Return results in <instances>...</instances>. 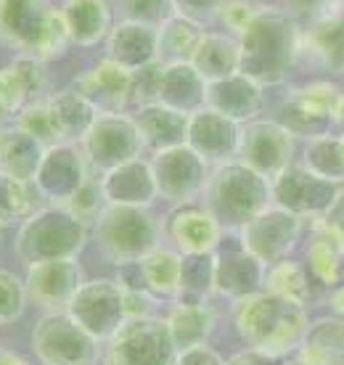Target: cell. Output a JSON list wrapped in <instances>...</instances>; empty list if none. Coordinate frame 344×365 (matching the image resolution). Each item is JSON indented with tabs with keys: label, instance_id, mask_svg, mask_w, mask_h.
<instances>
[{
	"label": "cell",
	"instance_id": "cell-48",
	"mask_svg": "<svg viewBox=\"0 0 344 365\" xmlns=\"http://www.w3.org/2000/svg\"><path fill=\"white\" fill-rule=\"evenodd\" d=\"M257 9H260V6H254L252 0H226L223 9H220L218 29L238 37L249 24H252Z\"/></svg>",
	"mask_w": 344,
	"mask_h": 365
},
{
	"label": "cell",
	"instance_id": "cell-13",
	"mask_svg": "<svg viewBox=\"0 0 344 365\" xmlns=\"http://www.w3.org/2000/svg\"><path fill=\"white\" fill-rule=\"evenodd\" d=\"M305 230H308L305 220L270 204L263 215H257L238 233V238L265 267H270L275 262H281V259H289L291 252L299 247Z\"/></svg>",
	"mask_w": 344,
	"mask_h": 365
},
{
	"label": "cell",
	"instance_id": "cell-23",
	"mask_svg": "<svg viewBox=\"0 0 344 365\" xmlns=\"http://www.w3.org/2000/svg\"><path fill=\"white\" fill-rule=\"evenodd\" d=\"M98 180L109 207H151L159 199L151 162L143 156L98 175Z\"/></svg>",
	"mask_w": 344,
	"mask_h": 365
},
{
	"label": "cell",
	"instance_id": "cell-34",
	"mask_svg": "<svg viewBox=\"0 0 344 365\" xmlns=\"http://www.w3.org/2000/svg\"><path fill=\"white\" fill-rule=\"evenodd\" d=\"M299 165L308 167L310 173H315L323 180L344 185V130L339 133L328 130V133L308 138L302 146Z\"/></svg>",
	"mask_w": 344,
	"mask_h": 365
},
{
	"label": "cell",
	"instance_id": "cell-15",
	"mask_svg": "<svg viewBox=\"0 0 344 365\" xmlns=\"http://www.w3.org/2000/svg\"><path fill=\"white\" fill-rule=\"evenodd\" d=\"M66 312L72 315L82 329L93 334L98 341H109L125 323V302L122 289L114 278H93L82 281Z\"/></svg>",
	"mask_w": 344,
	"mask_h": 365
},
{
	"label": "cell",
	"instance_id": "cell-25",
	"mask_svg": "<svg viewBox=\"0 0 344 365\" xmlns=\"http://www.w3.org/2000/svg\"><path fill=\"white\" fill-rule=\"evenodd\" d=\"M204 106L236 119L238 125H244L249 119L260 117V111L265 106V88L257 80H252L249 74L236 72L231 77L207 83Z\"/></svg>",
	"mask_w": 344,
	"mask_h": 365
},
{
	"label": "cell",
	"instance_id": "cell-46",
	"mask_svg": "<svg viewBox=\"0 0 344 365\" xmlns=\"http://www.w3.org/2000/svg\"><path fill=\"white\" fill-rule=\"evenodd\" d=\"M162 61L136 69L133 72V106H148L159 103V88H162Z\"/></svg>",
	"mask_w": 344,
	"mask_h": 365
},
{
	"label": "cell",
	"instance_id": "cell-28",
	"mask_svg": "<svg viewBox=\"0 0 344 365\" xmlns=\"http://www.w3.org/2000/svg\"><path fill=\"white\" fill-rule=\"evenodd\" d=\"M133 119L143 138L146 151H151V154L186 143L188 114H183V111H175L164 103H148V106H136Z\"/></svg>",
	"mask_w": 344,
	"mask_h": 365
},
{
	"label": "cell",
	"instance_id": "cell-51",
	"mask_svg": "<svg viewBox=\"0 0 344 365\" xmlns=\"http://www.w3.org/2000/svg\"><path fill=\"white\" fill-rule=\"evenodd\" d=\"M323 222H326L328 228L334 230L336 236L342 238L344 241V185L339 188V193H336V199H334V204L328 207V212L323 215Z\"/></svg>",
	"mask_w": 344,
	"mask_h": 365
},
{
	"label": "cell",
	"instance_id": "cell-29",
	"mask_svg": "<svg viewBox=\"0 0 344 365\" xmlns=\"http://www.w3.org/2000/svg\"><path fill=\"white\" fill-rule=\"evenodd\" d=\"M191 64L207 83H215V80H223V77L241 72L238 37L228 35L223 29H207L199 48H196V53L191 58Z\"/></svg>",
	"mask_w": 344,
	"mask_h": 365
},
{
	"label": "cell",
	"instance_id": "cell-12",
	"mask_svg": "<svg viewBox=\"0 0 344 365\" xmlns=\"http://www.w3.org/2000/svg\"><path fill=\"white\" fill-rule=\"evenodd\" d=\"M148 162H151V173H154L156 196L167 201L170 207L201 199L212 167L193 148H188L186 143L164 148V151L148 156Z\"/></svg>",
	"mask_w": 344,
	"mask_h": 365
},
{
	"label": "cell",
	"instance_id": "cell-18",
	"mask_svg": "<svg viewBox=\"0 0 344 365\" xmlns=\"http://www.w3.org/2000/svg\"><path fill=\"white\" fill-rule=\"evenodd\" d=\"M215 259V294L231 302L263 292L265 265L241 244L238 233H226L220 247L212 252Z\"/></svg>",
	"mask_w": 344,
	"mask_h": 365
},
{
	"label": "cell",
	"instance_id": "cell-37",
	"mask_svg": "<svg viewBox=\"0 0 344 365\" xmlns=\"http://www.w3.org/2000/svg\"><path fill=\"white\" fill-rule=\"evenodd\" d=\"M48 103H51V109L59 119V128H61L66 143H80L82 135L91 130V125L98 117V111L93 109L91 101L80 96L74 88L54 91L48 96Z\"/></svg>",
	"mask_w": 344,
	"mask_h": 365
},
{
	"label": "cell",
	"instance_id": "cell-33",
	"mask_svg": "<svg viewBox=\"0 0 344 365\" xmlns=\"http://www.w3.org/2000/svg\"><path fill=\"white\" fill-rule=\"evenodd\" d=\"M297 357L310 365H344V318L326 315L310 320Z\"/></svg>",
	"mask_w": 344,
	"mask_h": 365
},
{
	"label": "cell",
	"instance_id": "cell-52",
	"mask_svg": "<svg viewBox=\"0 0 344 365\" xmlns=\"http://www.w3.org/2000/svg\"><path fill=\"white\" fill-rule=\"evenodd\" d=\"M283 360H275V357L265 355V352H260V349H252L246 347L241 349V352H236L233 357H228L226 365H281Z\"/></svg>",
	"mask_w": 344,
	"mask_h": 365
},
{
	"label": "cell",
	"instance_id": "cell-11",
	"mask_svg": "<svg viewBox=\"0 0 344 365\" xmlns=\"http://www.w3.org/2000/svg\"><path fill=\"white\" fill-rule=\"evenodd\" d=\"M294 156H297V135L289 128H283L275 117H254L241 125L236 159L252 167L254 173L273 180L286 167L294 165Z\"/></svg>",
	"mask_w": 344,
	"mask_h": 365
},
{
	"label": "cell",
	"instance_id": "cell-5",
	"mask_svg": "<svg viewBox=\"0 0 344 365\" xmlns=\"http://www.w3.org/2000/svg\"><path fill=\"white\" fill-rule=\"evenodd\" d=\"M91 225L61 204H43L16 230V257L24 265L56 262V259H77L88 244Z\"/></svg>",
	"mask_w": 344,
	"mask_h": 365
},
{
	"label": "cell",
	"instance_id": "cell-32",
	"mask_svg": "<svg viewBox=\"0 0 344 365\" xmlns=\"http://www.w3.org/2000/svg\"><path fill=\"white\" fill-rule=\"evenodd\" d=\"M46 146L37 143L35 138L24 133L16 125L0 130V173L11 175L21 182H32L37 167L43 162Z\"/></svg>",
	"mask_w": 344,
	"mask_h": 365
},
{
	"label": "cell",
	"instance_id": "cell-47",
	"mask_svg": "<svg viewBox=\"0 0 344 365\" xmlns=\"http://www.w3.org/2000/svg\"><path fill=\"white\" fill-rule=\"evenodd\" d=\"M278 6L289 11L299 24H310V21H318V19L342 14L344 0H278Z\"/></svg>",
	"mask_w": 344,
	"mask_h": 365
},
{
	"label": "cell",
	"instance_id": "cell-4",
	"mask_svg": "<svg viewBox=\"0 0 344 365\" xmlns=\"http://www.w3.org/2000/svg\"><path fill=\"white\" fill-rule=\"evenodd\" d=\"M0 43L46 64L72 48L59 3L54 0H0Z\"/></svg>",
	"mask_w": 344,
	"mask_h": 365
},
{
	"label": "cell",
	"instance_id": "cell-24",
	"mask_svg": "<svg viewBox=\"0 0 344 365\" xmlns=\"http://www.w3.org/2000/svg\"><path fill=\"white\" fill-rule=\"evenodd\" d=\"M59 11L74 48H98L106 43L114 27L111 0H59Z\"/></svg>",
	"mask_w": 344,
	"mask_h": 365
},
{
	"label": "cell",
	"instance_id": "cell-53",
	"mask_svg": "<svg viewBox=\"0 0 344 365\" xmlns=\"http://www.w3.org/2000/svg\"><path fill=\"white\" fill-rule=\"evenodd\" d=\"M328 310H331V315H336V318H344V283H339V286H334V289H328Z\"/></svg>",
	"mask_w": 344,
	"mask_h": 365
},
{
	"label": "cell",
	"instance_id": "cell-41",
	"mask_svg": "<svg viewBox=\"0 0 344 365\" xmlns=\"http://www.w3.org/2000/svg\"><path fill=\"white\" fill-rule=\"evenodd\" d=\"M209 294H215V259H212V255H183L181 297L178 299L207 302Z\"/></svg>",
	"mask_w": 344,
	"mask_h": 365
},
{
	"label": "cell",
	"instance_id": "cell-40",
	"mask_svg": "<svg viewBox=\"0 0 344 365\" xmlns=\"http://www.w3.org/2000/svg\"><path fill=\"white\" fill-rule=\"evenodd\" d=\"M9 74L14 77L16 88L24 96V103H35V101H46L51 96V69L46 61H40L29 53H16L6 64Z\"/></svg>",
	"mask_w": 344,
	"mask_h": 365
},
{
	"label": "cell",
	"instance_id": "cell-49",
	"mask_svg": "<svg viewBox=\"0 0 344 365\" xmlns=\"http://www.w3.org/2000/svg\"><path fill=\"white\" fill-rule=\"evenodd\" d=\"M24 96L16 88L14 77L9 74L6 66H0V130L9 128V122L14 125V119L19 117V111L24 109Z\"/></svg>",
	"mask_w": 344,
	"mask_h": 365
},
{
	"label": "cell",
	"instance_id": "cell-6",
	"mask_svg": "<svg viewBox=\"0 0 344 365\" xmlns=\"http://www.w3.org/2000/svg\"><path fill=\"white\" fill-rule=\"evenodd\" d=\"M96 247L111 265L141 262L162 247V220L151 207H109L93 222Z\"/></svg>",
	"mask_w": 344,
	"mask_h": 365
},
{
	"label": "cell",
	"instance_id": "cell-19",
	"mask_svg": "<svg viewBox=\"0 0 344 365\" xmlns=\"http://www.w3.org/2000/svg\"><path fill=\"white\" fill-rule=\"evenodd\" d=\"M238 140H241V125L236 119L209 106H201L188 114L186 146L193 148L209 167L233 162L238 156Z\"/></svg>",
	"mask_w": 344,
	"mask_h": 365
},
{
	"label": "cell",
	"instance_id": "cell-44",
	"mask_svg": "<svg viewBox=\"0 0 344 365\" xmlns=\"http://www.w3.org/2000/svg\"><path fill=\"white\" fill-rule=\"evenodd\" d=\"M27 283L14 270L0 267V326H14L27 310Z\"/></svg>",
	"mask_w": 344,
	"mask_h": 365
},
{
	"label": "cell",
	"instance_id": "cell-9",
	"mask_svg": "<svg viewBox=\"0 0 344 365\" xmlns=\"http://www.w3.org/2000/svg\"><path fill=\"white\" fill-rule=\"evenodd\" d=\"M80 148L93 175H103L114 167L143 156V138L136 128V119L127 111L98 114L91 130L82 135Z\"/></svg>",
	"mask_w": 344,
	"mask_h": 365
},
{
	"label": "cell",
	"instance_id": "cell-36",
	"mask_svg": "<svg viewBox=\"0 0 344 365\" xmlns=\"http://www.w3.org/2000/svg\"><path fill=\"white\" fill-rule=\"evenodd\" d=\"M146 289L154 299H178L181 297V265L183 255L170 247H156L151 255H146L141 262Z\"/></svg>",
	"mask_w": 344,
	"mask_h": 365
},
{
	"label": "cell",
	"instance_id": "cell-57",
	"mask_svg": "<svg viewBox=\"0 0 344 365\" xmlns=\"http://www.w3.org/2000/svg\"><path fill=\"white\" fill-rule=\"evenodd\" d=\"M254 6H273V3H275V0H252Z\"/></svg>",
	"mask_w": 344,
	"mask_h": 365
},
{
	"label": "cell",
	"instance_id": "cell-21",
	"mask_svg": "<svg viewBox=\"0 0 344 365\" xmlns=\"http://www.w3.org/2000/svg\"><path fill=\"white\" fill-rule=\"evenodd\" d=\"M27 294L29 299L48 312L66 310L82 286V270L77 259H56V262H37L27 265Z\"/></svg>",
	"mask_w": 344,
	"mask_h": 365
},
{
	"label": "cell",
	"instance_id": "cell-39",
	"mask_svg": "<svg viewBox=\"0 0 344 365\" xmlns=\"http://www.w3.org/2000/svg\"><path fill=\"white\" fill-rule=\"evenodd\" d=\"M46 201L37 193L32 182H21L11 175L0 173V228L6 225H21L32 217Z\"/></svg>",
	"mask_w": 344,
	"mask_h": 365
},
{
	"label": "cell",
	"instance_id": "cell-7",
	"mask_svg": "<svg viewBox=\"0 0 344 365\" xmlns=\"http://www.w3.org/2000/svg\"><path fill=\"white\" fill-rule=\"evenodd\" d=\"M344 88L334 80H310L305 85H294L283 93L275 106V119L289 128L297 138H313L336 128L339 106H342Z\"/></svg>",
	"mask_w": 344,
	"mask_h": 365
},
{
	"label": "cell",
	"instance_id": "cell-22",
	"mask_svg": "<svg viewBox=\"0 0 344 365\" xmlns=\"http://www.w3.org/2000/svg\"><path fill=\"white\" fill-rule=\"evenodd\" d=\"M308 61L320 72L344 77V11L334 16L302 24L299 64Z\"/></svg>",
	"mask_w": 344,
	"mask_h": 365
},
{
	"label": "cell",
	"instance_id": "cell-54",
	"mask_svg": "<svg viewBox=\"0 0 344 365\" xmlns=\"http://www.w3.org/2000/svg\"><path fill=\"white\" fill-rule=\"evenodd\" d=\"M0 365H29V360L19 355L16 349L0 347Z\"/></svg>",
	"mask_w": 344,
	"mask_h": 365
},
{
	"label": "cell",
	"instance_id": "cell-50",
	"mask_svg": "<svg viewBox=\"0 0 344 365\" xmlns=\"http://www.w3.org/2000/svg\"><path fill=\"white\" fill-rule=\"evenodd\" d=\"M175 365H226V360H223L215 349H209L207 344H201V347H191V349L178 352Z\"/></svg>",
	"mask_w": 344,
	"mask_h": 365
},
{
	"label": "cell",
	"instance_id": "cell-16",
	"mask_svg": "<svg viewBox=\"0 0 344 365\" xmlns=\"http://www.w3.org/2000/svg\"><path fill=\"white\" fill-rule=\"evenodd\" d=\"M162 238L178 255H212L226 238L212 212L199 204H175L162 217Z\"/></svg>",
	"mask_w": 344,
	"mask_h": 365
},
{
	"label": "cell",
	"instance_id": "cell-45",
	"mask_svg": "<svg viewBox=\"0 0 344 365\" xmlns=\"http://www.w3.org/2000/svg\"><path fill=\"white\" fill-rule=\"evenodd\" d=\"M61 207H66L74 217H80L85 225L93 228V222L98 220V215L106 210V199H103V191H101V180L98 178H91L80 191L74 193L72 199L64 201Z\"/></svg>",
	"mask_w": 344,
	"mask_h": 365
},
{
	"label": "cell",
	"instance_id": "cell-55",
	"mask_svg": "<svg viewBox=\"0 0 344 365\" xmlns=\"http://www.w3.org/2000/svg\"><path fill=\"white\" fill-rule=\"evenodd\" d=\"M281 365H310V363H305L302 357H289V360H283Z\"/></svg>",
	"mask_w": 344,
	"mask_h": 365
},
{
	"label": "cell",
	"instance_id": "cell-27",
	"mask_svg": "<svg viewBox=\"0 0 344 365\" xmlns=\"http://www.w3.org/2000/svg\"><path fill=\"white\" fill-rule=\"evenodd\" d=\"M106 58L114 64L125 66L127 72H136L143 66L159 61V43H156V27L148 24H138V21H127L117 19L111 27L106 43H103Z\"/></svg>",
	"mask_w": 344,
	"mask_h": 365
},
{
	"label": "cell",
	"instance_id": "cell-8",
	"mask_svg": "<svg viewBox=\"0 0 344 365\" xmlns=\"http://www.w3.org/2000/svg\"><path fill=\"white\" fill-rule=\"evenodd\" d=\"M32 349L43 365H98L101 341L66 310L46 312L32 329Z\"/></svg>",
	"mask_w": 344,
	"mask_h": 365
},
{
	"label": "cell",
	"instance_id": "cell-38",
	"mask_svg": "<svg viewBox=\"0 0 344 365\" xmlns=\"http://www.w3.org/2000/svg\"><path fill=\"white\" fill-rule=\"evenodd\" d=\"M207 29L188 21L181 14H172L162 27L156 29V43H159V61L162 64H175V61H191L201 37Z\"/></svg>",
	"mask_w": 344,
	"mask_h": 365
},
{
	"label": "cell",
	"instance_id": "cell-30",
	"mask_svg": "<svg viewBox=\"0 0 344 365\" xmlns=\"http://www.w3.org/2000/svg\"><path fill=\"white\" fill-rule=\"evenodd\" d=\"M204 98H207V80L193 69L191 61L164 64L159 103L175 111H183V114H193L204 106Z\"/></svg>",
	"mask_w": 344,
	"mask_h": 365
},
{
	"label": "cell",
	"instance_id": "cell-20",
	"mask_svg": "<svg viewBox=\"0 0 344 365\" xmlns=\"http://www.w3.org/2000/svg\"><path fill=\"white\" fill-rule=\"evenodd\" d=\"M72 88L91 101L98 114L125 111L133 103V72L114 64L106 56L77 74Z\"/></svg>",
	"mask_w": 344,
	"mask_h": 365
},
{
	"label": "cell",
	"instance_id": "cell-14",
	"mask_svg": "<svg viewBox=\"0 0 344 365\" xmlns=\"http://www.w3.org/2000/svg\"><path fill=\"white\" fill-rule=\"evenodd\" d=\"M339 188L342 185L318 178L315 173H310L308 167H302L299 162L286 167L278 178L270 180L273 204L302 217L305 222L323 217L328 207L334 204Z\"/></svg>",
	"mask_w": 344,
	"mask_h": 365
},
{
	"label": "cell",
	"instance_id": "cell-43",
	"mask_svg": "<svg viewBox=\"0 0 344 365\" xmlns=\"http://www.w3.org/2000/svg\"><path fill=\"white\" fill-rule=\"evenodd\" d=\"M117 19L148 24V27H162L164 21L175 14V0H111Z\"/></svg>",
	"mask_w": 344,
	"mask_h": 365
},
{
	"label": "cell",
	"instance_id": "cell-2",
	"mask_svg": "<svg viewBox=\"0 0 344 365\" xmlns=\"http://www.w3.org/2000/svg\"><path fill=\"white\" fill-rule=\"evenodd\" d=\"M231 320L246 347L260 349L275 360H289V355L299 352L310 326L305 307L289 304L268 292L233 302Z\"/></svg>",
	"mask_w": 344,
	"mask_h": 365
},
{
	"label": "cell",
	"instance_id": "cell-31",
	"mask_svg": "<svg viewBox=\"0 0 344 365\" xmlns=\"http://www.w3.org/2000/svg\"><path fill=\"white\" fill-rule=\"evenodd\" d=\"M215 320H218V312L209 307V302H175L167 315V329H170L178 352L207 344L209 334L215 329Z\"/></svg>",
	"mask_w": 344,
	"mask_h": 365
},
{
	"label": "cell",
	"instance_id": "cell-3",
	"mask_svg": "<svg viewBox=\"0 0 344 365\" xmlns=\"http://www.w3.org/2000/svg\"><path fill=\"white\" fill-rule=\"evenodd\" d=\"M201 204L212 212V217L226 233H241L273 204L270 180L233 159L212 167L207 188L201 193Z\"/></svg>",
	"mask_w": 344,
	"mask_h": 365
},
{
	"label": "cell",
	"instance_id": "cell-56",
	"mask_svg": "<svg viewBox=\"0 0 344 365\" xmlns=\"http://www.w3.org/2000/svg\"><path fill=\"white\" fill-rule=\"evenodd\" d=\"M336 128L344 130V96H342V106H339V119H336Z\"/></svg>",
	"mask_w": 344,
	"mask_h": 365
},
{
	"label": "cell",
	"instance_id": "cell-26",
	"mask_svg": "<svg viewBox=\"0 0 344 365\" xmlns=\"http://www.w3.org/2000/svg\"><path fill=\"white\" fill-rule=\"evenodd\" d=\"M305 267L313 283L323 289H334L344 283V241L320 217L308 222Z\"/></svg>",
	"mask_w": 344,
	"mask_h": 365
},
{
	"label": "cell",
	"instance_id": "cell-35",
	"mask_svg": "<svg viewBox=\"0 0 344 365\" xmlns=\"http://www.w3.org/2000/svg\"><path fill=\"white\" fill-rule=\"evenodd\" d=\"M313 289H315V283L310 278L305 262H299V259L289 257V259H281L275 265L265 267L263 292L289 302V304L308 310V302L313 299Z\"/></svg>",
	"mask_w": 344,
	"mask_h": 365
},
{
	"label": "cell",
	"instance_id": "cell-10",
	"mask_svg": "<svg viewBox=\"0 0 344 365\" xmlns=\"http://www.w3.org/2000/svg\"><path fill=\"white\" fill-rule=\"evenodd\" d=\"M178 347L172 341L167 320L136 318L125 320L106 341L103 365H175Z\"/></svg>",
	"mask_w": 344,
	"mask_h": 365
},
{
	"label": "cell",
	"instance_id": "cell-42",
	"mask_svg": "<svg viewBox=\"0 0 344 365\" xmlns=\"http://www.w3.org/2000/svg\"><path fill=\"white\" fill-rule=\"evenodd\" d=\"M14 125L21 128L24 133H29L37 143H43L46 148L59 146V143H66V140H64L61 128H59V119H56L48 98L35 101V103L24 106V109L19 111V117L14 119Z\"/></svg>",
	"mask_w": 344,
	"mask_h": 365
},
{
	"label": "cell",
	"instance_id": "cell-1",
	"mask_svg": "<svg viewBox=\"0 0 344 365\" xmlns=\"http://www.w3.org/2000/svg\"><path fill=\"white\" fill-rule=\"evenodd\" d=\"M299 35L302 24L278 3L260 6L252 24L238 35L241 72L273 88L283 85L299 64Z\"/></svg>",
	"mask_w": 344,
	"mask_h": 365
},
{
	"label": "cell",
	"instance_id": "cell-17",
	"mask_svg": "<svg viewBox=\"0 0 344 365\" xmlns=\"http://www.w3.org/2000/svg\"><path fill=\"white\" fill-rule=\"evenodd\" d=\"M93 173L80 143H59L46 148L32 185L46 204H64L91 180Z\"/></svg>",
	"mask_w": 344,
	"mask_h": 365
}]
</instances>
